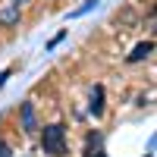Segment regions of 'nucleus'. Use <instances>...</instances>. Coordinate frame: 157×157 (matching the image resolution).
<instances>
[{
	"label": "nucleus",
	"instance_id": "f257e3e1",
	"mask_svg": "<svg viewBox=\"0 0 157 157\" xmlns=\"http://www.w3.org/2000/svg\"><path fill=\"white\" fill-rule=\"evenodd\" d=\"M41 151L47 157H66V129L60 123H50L41 129Z\"/></svg>",
	"mask_w": 157,
	"mask_h": 157
},
{
	"label": "nucleus",
	"instance_id": "f03ea898",
	"mask_svg": "<svg viewBox=\"0 0 157 157\" xmlns=\"http://www.w3.org/2000/svg\"><path fill=\"white\" fill-rule=\"evenodd\" d=\"M19 129L25 135H35L38 129H41V123H38V110H35L32 101H22L19 104Z\"/></svg>",
	"mask_w": 157,
	"mask_h": 157
},
{
	"label": "nucleus",
	"instance_id": "7ed1b4c3",
	"mask_svg": "<svg viewBox=\"0 0 157 157\" xmlns=\"http://www.w3.org/2000/svg\"><path fill=\"white\" fill-rule=\"evenodd\" d=\"M25 6H19V3H0V29H19L22 25V19H25V13H22Z\"/></svg>",
	"mask_w": 157,
	"mask_h": 157
},
{
	"label": "nucleus",
	"instance_id": "20e7f679",
	"mask_svg": "<svg viewBox=\"0 0 157 157\" xmlns=\"http://www.w3.org/2000/svg\"><path fill=\"white\" fill-rule=\"evenodd\" d=\"M151 54H154V41L148 38V41H141V44H135V47H132V54L126 57V63H141V60H151Z\"/></svg>",
	"mask_w": 157,
	"mask_h": 157
},
{
	"label": "nucleus",
	"instance_id": "39448f33",
	"mask_svg": "<svg viewBox=\"0 0 157 157\" xmlns=\"http://www.w3.org/2000/svg\"><path fill=\"white\" fill-rule=\"evenodd\" d=\"M94 116H101L104 113V88L101 85H94V91H91V107H88Z\"/></svg>",
	"mask_w": 157,
	"mask_h": 157
},
{
	"label": "nucleus",
	"instance_id": "423d86ee",
	"mask_svg": "<svg viewBox=\"0 0 157 157\" xmlns=\"http://www.w3.org/2000/svg\"><path fill=\"white\" fill-rule=\"evenodd\" d=\"M98 3H101V0H85L82 6H75V10H69V13H66V19H75V16H82V13H88V10H94Z\"/></svg>",
	"mask_w": 157,
	"mask_h": 157
},
{
	"label": "nucleus",
	"instance_id": "0eeeda50",
	"mask_svg": "<svg viewBox=\"0 0 157 157\" xmlns=\"http://www.w3.org/2000/svg\"><path fill=\"white\" fill-rule=\"evenodd\" d=\"M63 38H66V32H60V35H57V38H54V41H50V44H47V50H54V47H57V44H60V41H63Z\"/></svg>",
	"mask_w": 157,
	"mask_h": 157
},
{
	"label": "nucleus",
	"instance_id": "6e6552de",
	"mask_svg": "<svg viewBox=\"0 0 157 157\" xmlns=\"http://www.w3.org/2000/svg\"><path fill=\"white\" fill-rule=\"evenodd\" d=\"M0 157H13V148L10 145H0Z\"/></svg>",
	"mask_w": 157,
	"mask_h": 157
},
{
	"label": "nucleus",
	"instance_id": "1a4fd4ad",
	"mask_svg": "<svg viewBox=\"0 0 157 157\" xmlns=\"http://www.w3.org/2000/svg\"><path fill=\"white\" fill-rule=\"evenodd\" d=\"M6 78H10V69H3V72H0V88H3V82H6Z\"/></svg>",
	"mask_w": 157,
	"mask_h": 157
},
{
	"label": "nucleus",
	"instance_id": "9d476101",
	"mask_svg": "<svg viewBox=\"0 0 157 157\" xmlns=\"http://www.w3.org/2000/svg\"><path fill=\"white\" fill-rule=\"evenodd\" d=\"M13 3H19V6H29V3H32V0H13Z\"/></svg>",
	"mask_w": 157,
	"mask_h": 157
}]
</instances>
